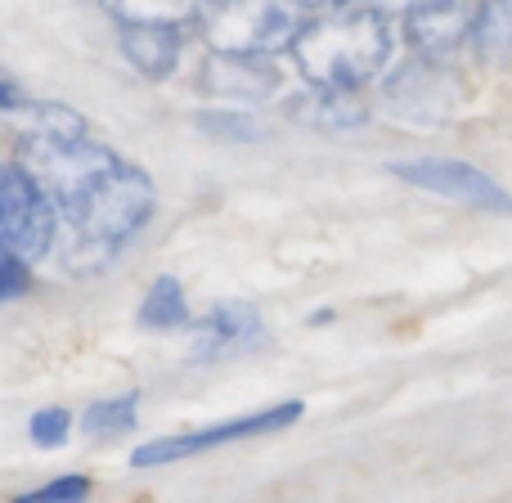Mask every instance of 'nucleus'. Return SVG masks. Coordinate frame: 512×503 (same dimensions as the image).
<instances>
[{
    "label": "nucleus",
    "instance_id": "1",
    "mask_svg": "<svg viewBox=\"0 0 512 503\" xmlns=\"http://www.w3.org/2000/svg\"><path fill=\"white\" fill-rule=\"evenodd\" d=\"M23 117L18 153L68 225L63 256L77 274L99 270L149 225L158 207L149 171L90 140L68 104H27Z\"/></svg>",
    "mask_w": 512,
    "mask_h": 503
},
{
    "label": "nucleus",
    "instance_id": "2",
    "mask_svg": "<svg viewBox=\"0 0 512 503\" xmlns=\"http://www.w3.org/2000/svg\"><path fill=\"white\" fill-rule=\"evenodd\" d=\"M396 45V18L378 5H328L292 45L301 77L315 90H360L378 77Z\"/></svg>",
    "mask_w": 512,
    "mask_h": 503
},
{
    "label": "nucleus",
    "instance_id": "3",
    "mask_svg": "<svg viewBox=\"0 0 512 503\" xmlns=\"http://www.w3.org/2000/svg\"><path fill=\"white\" fill-rule=\"evenodd\" d=\"M310 18L315 9L301 5H203L194 23L203 41L212 45V54L265 59L274 50H292Z\"/></svg>",
    "mask_w": 512,
    "mask_h": 503
},
{
    "label": "nucleus",
    "instance_id": "4",
    "mask_svg": "<svg viewBox=\"0 0 512 503\" xmlns=\"http://www.w3.org/2000/svg\"><path fill=\"white\" fill-rule=\"evenodd\" d=\"M59 212L23 162H0V252L36 261L50 252Z\"/></svg>",
    "mask_w": 512,
    "mask_h": 503
},
{
    "label": "nucleus",
    "instance_id": "5",
    "mask_svg": "<svg viewBox=\"0 0 512 503\" xmlns=\"http://www.w3.org/2000/svg\"><path fill=\"white\" fill-rule=\"evenodd\" d=\"M301 418V400H283V405H270L261 414L248 418H230V423H216V427H198V432H180V436H162V441H149L131 454L135 468H158V463H176V459H194V454L207 450H221V445L234 441H248V436H270L283 432Z\"/></svg>",
    "mask_w": 512,
    "mask_h": 503
},
{
    "label": "nucleus",
    "instance_id": "6",
    "mask_svg": "<svg viewBox=\"0 0 512 503\" xmlns=\"http://www.w3.org/2000/svg\"><path fill=\"white\" fill-rule=\"evenodd\" d=\"M122 36V54L144 72L149 81H162L176 72L180 45H185V23H194L198 9H176V14H149V9H108Z\"/></svg>",
    "mask_w": 512,
    "mask_h": 503
},
{
    "label": "nucleus",
    "instance_id": "7",
    "mask_svg": "<svg viewBox=\"0 0 512 503\" xmlns=\"http://www.w3.org/2000/svg\"><path fill=\"white\" fill-rule=\"evenodd\" d=\"M391 176H400L405 185L427 189V194H441L450 203L477 207V212H499L512 216V194L504 185L477 171L472 162L459 158H409V162H391Z\"/></svg>",
    "mask_w": 512,
    "mask_h": 503
},
{
    "label": "nucleus",
    "instance_id": "8",
    "mask_svg": "<svg viewBox=\"0 0 512 503\" xmlns=\"http://www.w3.org/2000/svg\"><path fill=\"white\" fill-rule=\"evenodd\" d=\"M387 99L409 117L441 122L459 99V86H454V72L441 68V59H414L387 81Z\"/></svg>",
    "mask_w": 512,
    "mask_h": 503
},
{
    "label": "nucleus",
    "instance_id": "9",
    "mask_svg": "<svg viewBox=\"0 0 512 503\" xmlns=\"http://www.w3.org/2000/svg\"><path fill=\"white\" fill-rule=\"evenodd\" d=\"M481 5H414L405 9V36L418 50V59H445L463 41H472L477 32Z\"/></svg>",
    "mask_w": 512,
    "mask_h": 503
},
{
    "label": "nucleus",
    "instance_id": "10",
    "mask_svg": "<svg viewBox=\"0 0 512 503\" xmlns=\"http://www.w3.org/2000/svg\"><path fill=\"white\" fill-rule=\"evenodd\" d=\"M261 315L248 301H225L216 306L207 319L194 324V346L189 355L194 360H225V355H239V351H252L261 342Z\"/></svg>",
    "mask_w": 512,
    "mask_h": 503
},
{
    "label": "nucleus",
    "instance_id": "11",
    "mask_svg": "<svg viewBox=\"0 0 512 503\" xmlns=\"http://www.w3.org/2000/svg\"><path fill=\"white\" fill-rule=\"evenodd\" d=\"M203 86L234 99H265L279 90V72L274 63L248 59V54H212L203 68Z\"/></svg>",
    "mask_w": 512,
    "mask_h": 503
},
{
    "label": "nucleus",
    "instance_id": "12",
    "mask_svg": "<svg viewBox=\"0 0 512 503\" xmlns=\"http://www.w3.org/2000/svg\"><path fill=\"white\" fill-rule=\"evenodd\" d=\"M369 108L355 90H315L310 86L301 99H292V122L301 126H324V131H351L364 126Z\"/></svg>",
    "mask_w": 512,
    "mask_h": 503
},
{
    "label": "nucleus",
    "instance_id": "13",
    "mask_svg": "<svg viewBox=\"0 0 512 503\" xmlns=\"http://www.w3.org/2000/svg\"><path fill=\"white\" fill-rule=\"evenodd\" d=\"M189 324V301H185V288L180 279L162 274V279L149 283L140 301V328H153V333H171V328H185Z\"/></svg>",
    "mask_w": 512,
    "mask_h": 503
},
{
    "label": "nucleus",
    "instance_id": "14",
    "mask_svg": "<svg viewBox=\"0 0 512 503\" xmlns=\"http://www.w3.org/2000/svg\"><path fill=\"white\" fill-rule=\"evenodd\" d=\"M135 423H140V396H135V391L95 400V405H86V414H81L86 436H117V432H131Z\"/></svg>",
    "mask_w": 512,
    "mask_h": 503
},
{
    "label": "nucleus",
    "instance_id": "15",
    "mask_svg": "<svg viewBox=\"0 0 512 503\" xmlns=\"http://www.w3.org/2000/svg\"><path fill=\"white\" fill-rule=\"evenodd\" d=\"M472 50L481 59H508L512 54V5H481Z\"/></svg>",
    "mask_w": 512,
    "mask_h": 503
},
{
    "label": "nucleus",
    "instance_id": "16",
    "mask_svg": "<svg viewBox=\"0 0 512 503\" xmlns=\"http://www.w3.org/2000/svg\"><path fill=\"white\" fill-rule=\"evenodd\" d=\"M68 427H72V414L63 405H50V409H36L32 423H27V432H32V441L41 445V450H54V445L68 441Z\"/></svg>",
    "mask_w": 512,
    "mask_h": 503
},
{
    "label": "nucleus",
    "instance_id": "17",
    "mask_svg": "<svg viewBox=\"0 0 512 503\" xmlns=\"http://www.w3.org/2000/svg\"><path fill=\"white\" fill-rule=\"evenodd\" d=\"M86 495H90L86 477H54V481H45L41 490L18 495L14 503H86Z\"/></svg>",
    "mask_w": 512,
    "mask_h": 503
},
{
    "label": "nucleus",
    "instance_id": "18",
    "mask_svg": "<svg viewBox=\"0 0 512 503\" xmlns=\"http://www.w3.org/2000/svg\"><path fill=\"white\" fill-rule=\"evenodd\" d=\"M203 131L225 140H261V122L252 113H203Z\"/></svg>",
    "mask_w": 512,
    "mask_h": 503
},
{
    "label": "nucleus",
    "instance_id": "19",
    "mask_svg": "<svg viewBox=\"0 0 512 503\" xmlns=\"http://www.w3.org/2000/svg\"><path fill=\"white\" fill-rule=\"evenodd\" d=\"M27 283H32V270H27V261H18V256H5V252H0V301L23 297Z\"/></svg>",
    "mask_w": 512,
    "mask_h": 503
}]
</instances>
